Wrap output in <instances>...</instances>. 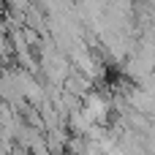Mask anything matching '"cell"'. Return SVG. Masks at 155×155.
Instances as JSON below:
<instances>
[{"instance_id": "cell-1", "label": "cell", "mask_w": 155, "mask_h": 155, "mask_svg": "<svg viewBox=\"0 0 155 155\" xmlns=\"http://www.w3.org/2000/svg\"><path fill=\"white\" fill-rule=\"evenodd\" d=\"M95 125V117H93V112L82 104L79 109H74V112H68V117H65V128H68V134H79V136H87V131Z\"/></svg>"}, {"instance_id": "cell-2", "label": "cell", "mask_w": 155, "mask_h": 155, "mask_svg": "<svg viewBox=\"0 0 155 155\" xmlns=\"http://www.w3.org/2000/svg\"><path fill=\"white\" fill-rule=\"evenodd\" d=\"M8 3H11V8H16V11H27V8L33 5L30 0H8Z\"/></svg>"}]
</instances>
